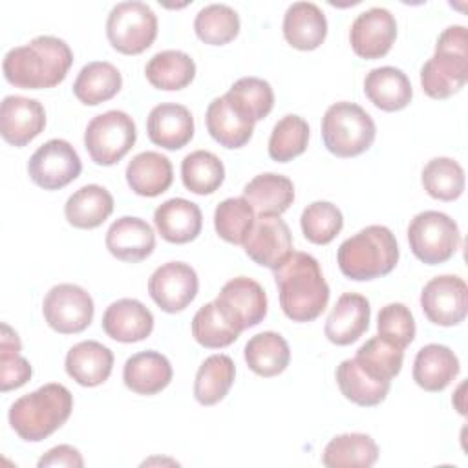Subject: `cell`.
<instances>
[{
    "label": "cell",
    "instance_id": "cell-37",
    "mask_svg": "<svg viewBox=\"0 0 468 468\" xmlns=\"http://www.w3.org/2000/svg\"><path fill=\"white\" fill-rule=\"evenodd\" d=\"M236 366L229 355L218 353L203 360L194 380V397L201 406L223 400L234 384Z\"/></svg>",
    "mask_w": 468,
    "mask_h": 468
},
{
    "label": "cell",
    "instance_id": "cell-19",
    "mask_svg": "<svg viewBox=\"0 0 468 468\" xmlns=\"http://www.w3.org/2000/svg\"><path fill=\"white\" fill-rule=\"evenodd\" d=\"M104 333L122 344L141 342L154 329L152 311L135 298H121L112 302L102 314Z\"/></svg>",
    "mask_w": 468,
    "mask_h": 468
},
{
    "label": "cell",
    "instance_id": "cell-42",
    "mask_svg": "<svg viewBox=\"0 0 468 468\" xmlns=\"http://www.w3.org/2000/svg\"><path fill=\"white\" fill-rule=\"evenodd\" d=\"M420 181L433 199L453 201L464 190V170L452 157H433L422 168Z\"/></svg>",
    "mask_w": 468,
    "mask_h": 468
},
{
    "label": "cell",
    "instance_id": "cell-10",
    "mask_svg": "<svg viewBox=\"0 0 468 468\" xmlns=\"http://www.w3.org/2000/svg\"><path fill=\"white\" fill-rule=\"evenodd\" d=\"M42 313L53 331L60 335H75L91 324L95 305L90 292L80 285L58 283L44 296Z\"/></svg>",
    "mask_w": 468,
    "mask_h": 468
},
{
    "label": "cell",
    "instance_id": "cell-34",
    "mask_svg": "<svg viewBox=\"0 0 468 468\" xmlns=\"http://www.w3.org/2000/svg\"><path fill=\"white\" fill-rule=\"evenodd\" d=\"M243 356L249 369L256 375L276 377L287 369L291 349L280 333L263 331L249 338L243 349Z\"/></svg>",
    "mask_w": 468,
    "mask_h": 468
},
{
    "label": "cell",
    "instance_id": "cell-31",
    "mask_svg": "<svg viewBox=\"0 0 468 468\" xmlns=\"http://www.w3.org/2000/svg\"><path fill=\"white\" fill-rule=\"evenodd\" d=\"M113 212V197L101 185H84L75 190L66 205L64 216L75 229H97Z\"/></svg>",
    "mask_w": 468,
    "mask_h": 468
},
{
    "label": "cell",
    "instance_id": "cell-13",
    "mask_svg": "<svg viewBox=\"0 0 468 468\" xmlns=\"http://www.w3.org/2000/svg\"><path fill=\"white\" fill-rule=\"evenodd\" d=\"M199 289V280L185 261H168L157 267L148 280L150 298L165 313H179L188 307Z\"/></svg>",
    "mask_w": 468,
    "mask_h": 468
},
{
    "label": "cell",
    "instance_id": "cell-48",
    "mask_svg": "<svg viewBox=\"0 0 468 468\" xmlns=\"http://www.w3.org/2000/svg\"><path fill=\"white\" fill-rule=\"evenodd\" d=\"M377 331L378 336L388 340L389 344L404 349L415 338V318L411 311L399 302L388 303L378 311L377 316Z\"/></svg>",
    "mask_w": 468,
    "mask_h": 468
},
{
    "label": "cell",
    "instance_id": "cell-43",
    "mask_svg": "<svg viewBox=\"0 0 468 468\" xmlns=\"http://www.w3.org/2000/svg\"><path fill=\"white\" fill-rule=\"evenodd\" d=\"M309 143V124L303 117L283 115L269 137V155L272 161L287 163L305 152Z\"/></svg>",
    "mask_w": 468,
    "mask_h": 468
},
{
    "label": "cell",
    "instance_id": "cell-40",
    "mask_svg": "<svg viewBox=\"0 0 468 468\" xmlns=\"http://www.w3.org/2000/svg\"><path fill=\"white\" fill-rule=\"evenodd\" d=\"M241 329H238L225 313L216 305V302H208L197 309L192 318V336L194 340L208 349L227 347L238 340Z\"/></svg>",
    "mask_w": 468,
    "mask_h": 468
},
{
    "label": "cell",
    "instance_id": "cell-45",
    "mask_svg": "<svg viewBox=\"0 0 468 468\" xmlns=\"http://www.w3.org/2000/svg\"><path fill=\"white\" fill-rule=\"evenodd\" d=\"M369 375L380 378V380H389L395 378L400 373L402 360H404V349L389 344L388 340L380 338L378 335L366 340L356 355L353 356Z\"/></svg>",
    "mask_w": 468,
    "mask_h": 468
},
{
    "label": "cell",
    "instance_id": "cell-12",
    "mask_svg": "<svg viewBox=\"0 0 468 468\" xmlns=\"http://www.w3.org/2000/svg\"><path fill=\"white\" fill-rule=\"evenodd\" d=\"M424 316L442 327L457 325L468 313V287L461 276L441 274L431 278L420 292Z\"/></svg>",
    "mask_w": 468,
    "mask_h": 468
},
{
    "label": "cell",
    "instance_id": "cell-29",
    "mask_svg": "<svg viewBox=\"0 0 468 468\" xmlns=\"http://www.w3.org/2000/svg\"><path fill=\"white\" fill-rule=\"evenodd\" d=\"M205 122L210 137L225 148H241L250 141L254 132V122L243 117L225 95L210 101Z\"/></svg>",
    "mask_w": 468,
    "mask_h": 468
},
{
    "label": "cell",
    "instance_id": "cell-16",
    "mask_svg": "<svg viewBox=\"0 0 468 468\" xmlns=\"http://www.w3.org/2000/svg\"><path fill=\"white\" fill-rule=\"evenodd\" d=\"M243 249L254 263L274 271L292 252V236L280 216L261 214L254 219Z\"/></svg>",
    "mask_w": 468,
    "mask_h": 468
},
{
    "label": "cell",
    "instance_id": "cell-41",
    "mask_svg": "<svg viewBox=\"0 0 468 468\" xmlns=\"http://www.w3.org/2000/svg\"><path fill=\"white\" fill-rule=\"evenodd\" d=\"M197 38L210 46H223L239 33V16L227 4H208L201 7L194 18Z\"/></svg>",
    "mask_w": 468,
    "mask_h": 468
},
{
    "label": "cell",
    "instance_id": "cell-20",
    "mask_svg": "<svg viewBox=\"0 0 468 468\" xmlns=\"http://www.w3.org/2000/svg\"><path fill=\"white\" fill-rule=\"evenodd\" d=\"M106 249L121 261H143L155 249L154 229L141 218L122 216L106 232Z\"/></svg>",
    "mask_w": 468,
    "mask_h": 468
},
{
    "label": "cell",
    "instance_id": "cell-38",
    "mask_svg": "<svg viewBox=\"0 0 468 468\" xmlns=\"http://www.w3.org/2000/svg\"><path fill=\"white\" fill-rule=\"evenodd\" d=\"M225 179L221 159L208 150H196L181 161V181L188 192L207 196L216 192Z\"/></svg>",
    "mask_w": 468,
    "mask_h": 468
},
{
    "label": "cell",
    "instance_id": "cell-2",
    "mask_svg": "<svg viewBox=\"0 0 468 468\" xmlns=\"http://www.w3.org/2000/svg\"><path fill=\"white\" fill-rule=\"evenodd\" d=\"M280 307L292 322H311L318 318L329 302V285L320 263L307 252H291L276 269Z\"/></svg>",
    "mask_w": 468,
    "mask_h": 468
},
{
    "label": "cell",
    "instance_id": "cell-24",
    "mask_svg": "<svg viewBox=\"0 0 468 468\" xmlns=\"http://www.w3.org/2000/svg\"><path fill=\"white\" fill-rule=\"evenodd\" d=\"M283 37L285 40L300 49H316L327 37V18L324 11L313 2H294L283 15Z\"/></svg>",
    "mask_w": 468,
    "mask_h": 468
},
{
    "label": "cell",
    "instance_id": "cell-9",
    "mask_svg": "<svg viewBox=\"0 0 468 468\" xmlns=\"http://www.w3.org/2000/svg\"><path fill=\"white\" fill-rule=\"evenodd\" d=\"M106 37L119 53L139 55L148 49L157 37V16L144 2H119L108 15Z\"/></svg>",
    "mask_w": 468,
    "mask_h": 468
},
{
    "label": "cell",
    "instance_id": "cell-1",
    "mask_svg": "<svg viewBox=\"0 0 468 468\" xmlns=\"http://www.w3.org/2000/svg\"><path fill=\"white\" fill-rule=\"evenodd\" d=\"M73 64L71 48L58 37L40 35L26 46L11 48L2 62L4 77L22 90H46L60 84Z\"/></svg>",
    "mask_w": 468,
    "mask_h": 468
},
{
    "label": "cell",
    "instance_id": "cell-35",
    "mask_svg": "<svg viewBox=\"0 0 468 468\" xmlns=\"http://www.w3.org/2000/svg\"><path fill=\"white\" fill-rule=\"evenodd\" d=\"M144 75L154 88L177 91L194 80L196 62L188 53L181 49H165L148 60Z\"/></svg>",
    "mask_w": 468,
    "mask_h": 468
},
{
    "label": "cell",
    "instance_id": "cell-23",
    "mask_svg": "<svg viewBox=\"0 0 468 468\" xmlns=\"http://www.w3.org/2000/svg\"><path fill=\"white\" fill-rule=\"evenodd\" d=\"M64 367L77 384L95 388L106 382L112 375L113 353L97 340H82L69 347Z\"/></svg>",
    "mask_w": 468,
    "mask_h": 468
},
{
    "label": "cell",
    "instance_id": "cell-32",
    "mask_svg": "<svg viewBox=\"0 0 468 468\" xmlns=\"http://www.w3.org/2000/svg\"><path fill=\"white\" fill-rule=\"evenodd\" d=\"M121 86L122 75L112 62L93 60L80 68L73 82V95L86 106H97L115 97Z\"/></svg>",
    "mask_w": 468,
    "mask_h": 468
},
{
    "label": "cell",
    "instance_id": "cell-36",
    "mask_svg": "<svg viewBox=\"0 0 468 468\" xmlns=\"http://www.w3.org/2000/svg\"><path fill=\"white\" fill-rule=\"evenodd\" d=\"M378 459V446L367 433H342L333 437L322 453L329 468H369Z\"/></svg>",
    "mask_w": 468,
    "mask_h": 468
},
{
    "label": "cell",
    "instance_id": "cell-22",
    "mask_svg": "<svg viewBox=\"0 0 468 468\" xmlns=\"http://www.w3.org/2000/svg\"><path fill=\"white\" fill-rule=\"evenodd\" d=\"M154 225L168 243H188L196 239L203 227L201 208L185 197H172L154 210Z\"/></svg>",
    "mask_w": 468,
    "mask_h": 468
},
{
    "label": "cell",
    "instance_id": "cell-8",
    "mask_svg": "<svg viewBox=\"0 0 468 468\" xmlns=\"http://www.w3.org/2000/svg\"><path fill=\"white\" fill-rule=\"evenodd\" d=\"M135 139V122L121 110H108L95 115L84 132V146L91 161L101 166L119 163L133 148Z\"/></svg>",
    "mask_w": 468,
    "mask_h": 468
},
{
    "label": "cell",
    "instance_id": "cell-28",
    "mask_svg": "<svg viewBox=\"0 0 468 468\" xmlns=\"http://www.w3.org/2000/svg\"><path fill=\"white\" fill-rule=\"evenodd\" d=\"M174 168L166 155L146 150L132 157L126 166V183L137 196L155 197L170 188Z\"/></svg>",
    "mask_w": 468,
    "mask_h": 468
},
{
    "label": "cell",
    "instance_id": "cell-18",
    "mask_svg": "<svg viewBox=\"0 0 468 468\" xmlns=\"http://www.w3.org/2000/svg\"><path fill=\"white\" fill-rule=\"evenodd\" d=\"M146 132L154 144L166 150H179L194 137V117L183 104L161 102L150 110Z\"/></svg>",
    "mask_w": 468,
    "mask_h": 468
},
{
    "label": "cell",
    "instance_id": "cell-11",
    "mask_svg": "<svg viewBox=\"0 0 468 468\" xmlns=\"http://www.w3.org/2000/svg\"><path fill=\"white\" fill-rule=\"evenodd\" d=\"M82 161L64 139H49L27 161L31 181L44 190H60L80 176Z\"/></svg>",
    "mask_w": 468,
    "mask_h": 468
},
{
    "label": "cell",
    "instance_id": "cell-33",
    "mask_svg": "<svg viewBox=\"0 0 468 468\" xmlns=\"http://www.w3.org/2000/svg\"><path fill=\"white\" fill-rule=\"evenodd\" d=\"M336 384L342 395L364 408L380 404L391 388L389 380L369 375L355 358H346L336 367Z\"/></svg>",
    "mask_w": 468,
    "mask_h": 468
},
{
    "label": "cell",
    "instance_id": "cell-26",
    "mask_svg": "<svg viewBox=\"0 0 468 468\" xmlns=\"http://www.w3.org/2000/svg\"><path fill=\"white\" fill-rule=\"evenodd\" d=\"M457 355L442 344L422 346L413 360V380L424 391H442L459 375Z\"/></svg>",
    "mask_w": 468,
    "mask_h": 468
},
{
    "label": "cell",
    "instance_id": "cell-25",
    "mask_svg": "<svg viewBox=\"0 0 468 468\" xmlns=\"http://www.w3.org/2000/svg\"><path fill=\"white\" fill-rule=\"evenodd\" d=\"M170 360L154 349L132 355L124 362L122 380L128 389L137 395H155L172 382Z\"/></svg>",
    "mask_w": 468,
    "mask_h": 468
},
{
    "label": "cell",
    "instance_id": "cell-39",
    "mask_svg": "<svg viewBox=\"0 0 468 468\" xmlns=\"http://www.w3.org/2000/svg\"><path fill=\"white\" fill-rule=\"evenodd\" d=\"M227 101L252 122L267 117L274 106L271 84L260 77H241L225 93Z\"/></svg>",
    "mask_w": 468,
    "mask_h": 468
},
{
    "label": "cell",
    "instance_id": "cell-44",
    "mask_svg": "<svg viewBox=\"0 0 468 468\" xmlns=\"http://www.w3.org/2000/svg\"><path fill=\"white\" fill-rule=\"evenodd\" d=\"M254 219V208L245 197H227L214 210V229L218 236L232 245H243Z\"/></svg>",
    "mask_w": 468,
    "mask_h": 468
},
{
    "label": "cell",
    "instance_id": "cell-30",
    "mask_svg": "<svg viewBox=\"0 0 468 468\" xmlns=\"http://www.w3.org/2000/svg\"><path fill=\"white\" fill-rule=\"evenodd\" d=\"M243 197L260 216H282L294 201V185L287 176L265 172L245 185Z\"/></svg>",
    "mask_w": 468,
    "mask_h": 468
},
{
    "label": "cell",
    "instance_id": "cell-17",
    "mask_svg": "<svg viewBox=\"0 0 468 468\" xmlns=\"http://www.w3.org/2000/svg\"><path fill=\"white\" fill-rule=\"evenodd\" d=\"M46 110L37 99L7 95L0 106V133L5 143L20 148L44 132Z\"/></svg>",
    "mask_w": 468,
    "mask_h": 468
},
{
    "label": "cell",
    "instance_id": "cell-6",
    "mask_svg": "<svg viewBox=\"0 0 468 468\" xmlns=\"http://www.w3.org/2000/svg\"><path fill=\"white\" fill-rule=\"evenodd\" d=\"M377 135L373 117L358 104L340 101L322 117V139L336 157H355L369 150Z\"/></svg>",
    "mask_w": 468,
    "mask_h": 468
},
{
    "label": "cell",
    "instance_id": "cell-27",
    "mask_svg": "<svg viewBox=\"0 0 468 468\" xmlns=\"http://www.w3.org/2000/svg\"><path fill=\"white\" fill-rule=\"evenodd\" d=\"M366 97L384 112H399L413 99V88L408 75L395 66L373 68L364 79Z\"/></svg>",
    "mask_w": 468,
    "mask_h": 468
},
{
    "label": "cell",
    "instance_id": "cell-21",
    "mask_svg": "<svg viewBox=\"0 0 468 468\" xmlns=\"http://www.w3.org/2000/svg\"><path fill=\"white\" fill-rule=\"evenodd\" d=\"M369 300L358 292H344L325 320V336L331 344L349 346L369 327Z\"/></svg>",
    "mask_w": 468,
    "mask_h": 468
},
{
    "label": "cell",
    "instance_id": "cell-4",
    "mask_svg": "<svg viewBox=\"0 0 468 468\" xmlns=\"http://www.w3.org/2000/svg\"><path fill=\"white\" fill-rule=\"evenodd\" d=\"M336 261L342 274L355 282L386 276L399 261L397 238L384 225H369L340 243Z\"/></svg>",
    "mask_w": 468,
    "mask_h": 468
},
{
    "label": "cell",
    "instance_id": "cell-5",
    "mask_svg": "<svg viewBox=\"0 0 468 468\" xmlns=\"http://www.w3.org/2000/svg\"><path fill=\"white\" fill-rule=\"evenodd\" d=\"M468 80V38L464 26H448L437 38L435 53L420 68V86L431 99H448Z\"/></svg>",
    "mask_w": 468,
    "mask_h": 468
},
{
    "label": "cell",
    "instance_id": "cell-47",
    "mask_svg": "<svg viewBox=\"0 0 468 468\" xmlns=\"http://www.w3.org/2000/svg\"><path fill=\"white\" fill-rule=\"evenodd\" d=\"M20 338L7 325L2 324V338H0V389L9 391L24 386L31 375V364L20 355Z\"/></svg>",
    "mask_w": 468,
    "mask_h": 468
},
{
    "label": "cell",
    "instance_id": "cell-49",
    "mask_svg": "<svg viewBox=\"0 0 468 468\" xmlns=\"http://www.w3.org/2000/svg\"><path fill=\"white\" fill-rule=\"evenodd\" d=\"M38 468H48V466H66V468H82L84 459L77 448L71 444H58L48 450L37 463Z\"/></svg>",
    "mask_w": 468,
    "mask_h": 468
},
{
    "label": "cell",
    "instance_id": "cell-15",
    "mask_svg": "<svg viewBox=\"0 0 468 468\" xmlns=\"http://www.w3.org/2000/svg\"><path fill=\"white\" fill-rule=\"evenodd\" d=\"M397 38V20L386 7H369L351 24L349 42L353 51L366 60L384 57Z\"/></svg>",
    "mask_w": 468,
    "mask_h": 468
},
{
    "label": "cell",
    "instance_id": "cell-46",
    "mask_svg": "<svg viewBox=\"0 0 468 468\" xmlns=\"http://www.w3.org/2000/svg\"><path fill=\"white\" fill-rule=\"evenodd\" d=\"M300 227L305 239L314 245H327L342 230L344 216L331 201H313L303 208Z\"/></svg>",
    "mask_w": 468,
    "mask_h": 468
},
{
    "label": "cell",
    "instance_id": "cell-14",
    "mask_svg": "<svg viewBox=\"0 0 468 468\" xmlns=\"http://www.w3.org/2000/svg\"><path fill=\"white\" fill-rule=\"evenodd\" d=\"M214 302L241 331L258 325L267 314V294L263 287L247 276L229 280Z\"/></svg>",
    "mask_w": 468,
    "mask_h": 468
},
{
    "label": "cell",
    "instance_id": "cell-3",
    "mask_svg": "<svg viewBox=\"0 0 468 468\" xmlns=\"http://www.w3.org/2000/svg\"><path fill=\"white\" fill-rule=\"evenodd\" d=\"M71 410V391L58 382H49L11 404L9 424L22 441L38 442L55 433L69 419Z\"/></svg>",
    "mask_w": 468,
    "mask_h": 468
},
{
    "label": "cell",
    "instance_id": "cell-7",
    "mask_svg": "<svg viewBox=\"0 0 468 468\" xmlns=\"http://www.w3.org/2000/svg\"><path fill=\"white\" fill-rule=\"evenodd\" d=\"M408 243L413 256L422 263H444L461 245L459 225L439 210L419 212L408 225Z\"/></svg>",
    "mask_w": 468,
    "mask_h": 468
}]
</instances>
